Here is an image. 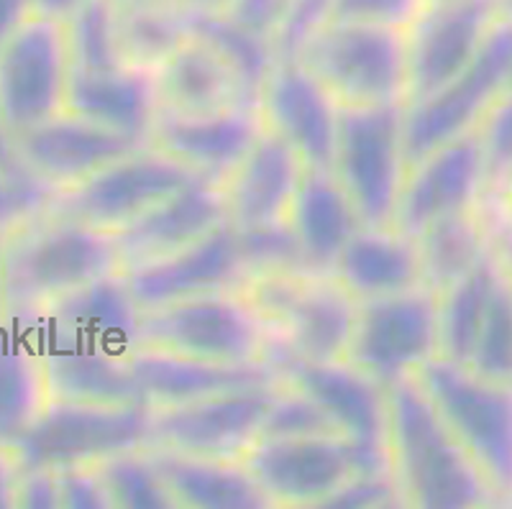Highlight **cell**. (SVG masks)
<instances>
[{
	"label": "cell",
	"instance_id": "1",
	"mask_svg": "<svg viewBox=\"0 0 512 509\" xmlns=\"http://www.w3.org/2000/svg\"><path fill=\"white\" fill-rule=\"evenodd\" d=\"M113 272H123L116 233L41 210L6 236L3 292L8 323L31 330L59 297Z\"/></svg>",
	"mask_w": 512,
	"mask_h": 509
},
{
	"label": "cell",
	"instance_id": "2",
	"mask_svg": "<svg viewBox=\"0 0 512 509\" xmlns=\"http://www.w3.org/2000/svg\"><path fill=\"white\" fill-rule=\"evenodd\" d=\"M387 458L402 507L472 509L497 504L484 476L415 376L387 387Z\"/></svg>",
	"mask_w": 512,
	"mask_h": 509
},
{
	"label": "cell",
	"instance_id": "3",
	"mask_svg": "<svg viewBox=\"0 0 512 509\" xmlns=\"http://www.w3.org/2000/svg\"><path fill=\"white\" fill-rule=\"evenodd\" d=\"M341 108L408 105L405 29L356 18H323L292 54Z\"/></svg>",
	"mask_w": 512,
	"mask_h": 509
},
{
	"label": "cell",
	"instance_id": "4",
	"mask_svg": "<svg viewBox=\"0 0 512 509\" xmlns=\"http://www.w3.org/2000/svg\"><path fill=\"white\" fill-rule=\"evenodd\" d=\"M223 366L269 364L274 330L246 290H223L141 313L134 343Z\"/></svg>",
	"mask_w": 512,
	"mask_h": 509
},
{
	"label": "cell",
	"instance_id": "5",
	"mask_svg": "<svg viewBox=\"0 0 512 509\" xmlns=\"http://www.w3.org/2000/svg\"><path fill=\"white\" fill-rule=\"evenodd\" d=\"M415 379L497 504H512V382L487 379L441 356L425 361Z\"/></svg>",
	"mask_w": 512,
	"mask_h": 509
},
{
	"label": "cell",
	"instance_id": "6",
	"mask_svg": "<svg viewBox=\"0 0 512 509\" xmlns=\"http://www.w3.org/2000/svg\"><path fill=\"white\" fill-rule=\"evenodd\" d=\"M408 167L405 105L338 108L331 172L361 226H392Z\"/></svg>",
	"mask_w": 512,
	"mask_h": 509
},
{
	"label": "cell",
	"instance_id": "7",
	"mask_svg": "<svg viewBox=\"0 0 512 509\" xmlns=\"http://www.w3.org/2000/svg\"><path fill=\"white\" fill-rule=\"evenodd\" d=\"M152 410L144 405H85L49 400L13 448L18 469L62 471L98 466L105 458L149 443Z\"/></svg>",
	"mask_w": 512,
	"mask_h": 509
},
{
	"label": "cell",
	"instance_id": "8",
	"mask_svg": "<svg viewBox=\"0 0 512 509\" xmlns=\"http://www.w3.org/2000/svg\"><path fill=\"white\" fill-rule=\"evenodd\" d=\"M72 75L67 29L34 13L0 41V123L11 139L64 113Z\"/></svg>",
	"mask_w": 512,
	"mask_h": 509
},
{
	"label": "cell",
	"instance_id": "9",
	"mask_svg": "<svg viewBox=\"0 0 512 509\" xmlns=\"http://www.w3.org/2000/svg\"><path fill=\"white\" fill-rule=\"evenodd\" d=\"M438 356V295L425 284L356 302L346 361L392 387Z\"/></svg>",
	"mask_w": 512,
	"mask_h": 509
},
{
	"label": "cell",
	"instance_id": "10",
	"mask_svg": "<svg viewBox=\"0 0 512 509\" xmlns=\"http://www.w3.org/2000/svg\"><path fill=\"white\" fill-rule=\"evenodd\" d=\"M280 382L300 389L326 412L354 448L359 474L390 471L387 458V389L349 361H308L280 348L272 361Z\"/></svg>",
	"mask_w": 512,
	"mask_h": 509
},
{
	"label": "cell",
	"instance_id": "11",
	"mask_svg": "<svg viewBox=\"0 0 512 509\" xmlns=\"http://www.w3.org/2000/svg\"><path fill=\"white\" fill-rule=\"evenodd\" d=\"M192 180L198 177L164 151L146 144L123 154L80 185L57 192L47 210L98 231L121 233Z\"/></svg>",
	"mask_w": 512,
	"mask_h": 509
},
{
	"label": "cell",
	"instance_id": "12",
	"mask_svg": "<svg viewBox=\"0 0 512 509\" xmlns=\"http://www.w3.org/2000/svg\"><path fill=\"white\" fill-rule=\"evenodd\" d=\"M512 85V21L497 16L482 49L461 75L431 98L405 108L408 164L436 146L477 128L482 116Z\"/></svg>",
	"mask_w": 512,
	"mask_h": 509
},
{
	"label": "cell",
	"instance_id": "13",
	"mask_svg": "<svg viewBox=\"0 0 512 509\" xmlns=\"http://www.w3.org/2000/svg\"><path fill=\"white\" fill-rule=\"evenodd\" d=\"M269 507H326L359 474L344 435H259L241 456Z\"/></svg>",
	"mask_w": 512,
	"mask_h": 509
},
{
	"label": "cell",
	"instance_id": "14",
	"mask_svg": "<svg viewBox=\"0 0 512 509\" xmlns=\"http://www.w3.org/2000/svg\"><path fill=\"white\" fill-rule=\"evenodd\" d=\"M277 389L280 379L152 410L146 448L218 461H241L246 448L262 435L264 417Z\"/></svg>",
	"mask_w": 512,
	"mask_h": 509
},
{
	"label": "cell",
	"instance_id": "15",
	"mask_svg": "<svg viewBox=\"0 0 512 509\" xmlns=\"http://www.w3.org/2000/svg\"><path fill=\"white\" fill-rule=\"evenodd\" d=\"M497 16V0L423 3L405 26L408 105L431 98L466 70L482 49Z\"/></svg>",
	"mask_w": 512,
	"mask_h": 509
},
{
	"label": "cell",
	"instance_id": "16",
	"mask_svg": "<svg viewBox=\"0 0 512 509\" xmlns=\"http://www.w3.org/2000/svg\"><path fill=\"white\" fill-rule=\"evenodd\" d=\"M487 192L489 174L482 144L477 131H469L410 164L392 228L415 238L436 220L477 210Z\"/></svg>",
	"mask_w": 512,
	"mask_h": 509
},
{
	"label": "cell",
	"instance_id": "17",
	"mask_svg": "<svg viewBox=\"0 0 512 509\" xmlns=\"http://www.w3.org/2000/svg\"><path fill=\"white\" fill-rule=\"evenodd\" d=\"M128 287L141 310L223 290H246L254 277L241 233L223 223L208 236L162 259L126 269Z\"/></svg>",
	"mask_w": 512,
	"mask_h": 509
},
{
	"label": "cell",
	"instance_id": "18",
	"mask_svg": "<svg viewBox=\"0 0 512 509\" xmlns=\"http://www.w3.org/2000/svg\"><path fill=\"white\" fill-rule=\"evenodd\" d=\"M256 108L264 128L285 139L305 167L331 169L341 105L303 62L274 59L256 95Z\"/></svg>",
	"mask_w": 512,
	"mask_h": 509
},
{
	"label": "cell",
	"instance_id": "19",
	"mask_svg": "<svg viewBox=\"0 0 512 509\" xmlns=\"http://www.w3.org/2000/svg\"><path fill=\"white\" fill-rule=\"evenodd\" d=\"M262 131L264 123L256 103L195 116L159 110L149 144L182 164L198 180L223 185Z\"/></svg>",
	"mask_w": 512,
	"mask_h": 509
},
{
	"label": "cell",
	"instance_id": "20",
	"mask_svg": "<svg viewBox=\"0 0 512 509\" xmlns=\"http://www.w3.org/2000/svg\"><path fill=\"white\" fill-rule=\"evenodd\" d=\"M13 141L26 172L54 195L80 185L128 151L146 146L72 116L67 110Z\"/></svg>",
	"mask_w": 512,
	"mask_h": 509
},
{
	"label": "cell",
	"instance_id": "21",
	"mask_svg": "<svg viewBox=\"0 0 512 509\" xmlns=\"http://www.w3.org/2000/svg\"><path fill=\"white\" fill-rule=\"evenodd\" d=\"M305 162L295 149L264 128L239 167L223 182L226 220L239 233L272 231L287 226Z\"/></svg>",
	"mask_w": 512,
	"mask_h": 509
},
{
	"label": "cell",
	"instance_id": "22",
	"mask_svg": "<svg viewBox=\"0 0 512 509\" xmlns=\"http://www.w3.org/2000/svg\"><path fill=\"white\" fill-rule=\"evenodd\" d=\"M226 220L223 190L216 182L192 180L175 195L116 233L123 272L185 249L221 228Z\"/></svg>",
	"mask_w": 512,
	"mask_h": 509
},
{
	"label": "cell",
	"instance_id": "23",
	"mask_svg": "<svg viewBox=\"0 0 512 509\" xmlns=\"http://www.w3.org/2000/svg\"><path fill=\"white\" fill-rule=\"evenodd\" d=\"M141 313L144 310L128 287L126 274L113 272L59 297L41 313L31 330L39 338L131 348Z\"/></svg>",
	"mask_w": 512,
	"mask_h": 509
},
{
	"label": "cell",
	"instance_id": "24",
	"mask_svg": "<svg viewBox=\"0 0 512 509\" xmlns=\"http://www.w3.org/2000/svg\"><path fill=\"white\" fill-rule=\"evenodd\" d=\"M126 356L136 384H139L141 402L149 410L185 405V402L213 397V394L228 392V389L280 379L272 364L223 366L141 346H131Z\"/></svg>",
	"mask_w": 512,
	"mask_h": 509
},
{
	"label": "cell",
	"instance_id": "25",
	"mask_svg": "<svg viewBox=\"0 0 512 509\" xmlns=\"http://www.w3.org/2000/svg\"><path fill=\"white\" fill-rule=\"evenodd\" d=\"M64 110L113 134L149 144L159 116L154 70L131 64L108 72L72 70Z\"/></svg>",
	"mask_w": 512,
	"mask_h": 509
},
{
	"label": "cell",
	"instance_id": "26",
	"mask_svg": "<svg viewBox=\"0 0 512 509\" xmlns=\"http://www.w3.org/2000/svg\"><path fill=\"white\" fill-rule=\"evenodd\" d=\"M39 341L44 348L52 400L85 405H144L128 364V348L64 338Z\"/></svg>",
	"mask_w": 512,
	"mask_h": 509
},
{
	"label": "cell",
	"instance_id": "27",
	"mask_svg": "<svg viewBox=\"0 0 512 509\" xmlns=\"http://www.w3.org/2000/svg\"><path fill=\"white\" fill-rule=\"evenodd\" d=\"M287 228L305 272L331 274L341 249L361 228V220L331 169L305 167Z\"/></svg>",
	"mask_w": 512,
	"mask_h": 509
},
{
	"label": "cell",
	"instance_id": "28",
	"mask_svg": "<svg viewBox=\"0 0 512 509\" xmlns=\"http://www.w3.org/2000/svg\"><path fill=\"white\" fill-rule=\"evenodd\" d=\"M154 80L162 113L195 116L256 103L231 64L192 34L154 70Z\"/></svg>",
	"mask_w": 512,
	"mask_h": 509
},
{
	"label": "cell",
	"instance_id": "29",
	"mask_svg": "<svg viewBox=\"0 0 512 509\" xmlns=\"http://www.w3.org/2000/svg\"><path fill=\"white\" fill-rule=\"evenodd\" d=\"M331 277L356 302L413 290L423 284L418 243L392 226H361L338 254Z\"/></svg>",
	"mask_w": 512,
	"mask_h": 509
},
{
	"label": "cell",
	"instance_id": "30",
	"mask_svg": "<svg viewBox=\"0 0 512 509\" xmlns=\"http://www.w3.org/2000/svg\"><path fill=\"white\" fill-rule=\"evenodd\" d=\"M47 364L39 336L6 323L0 328V448L11 451L49 405Z\"/></svg>",
	"mask_w": 512,
	"mask_h": 509
},
{
	"label": "cell",
	"instance_id": "31",
	"mask_svg": "<svg viewBox=\"0 0 512 509\" xmlns=\"http://www.w3.org/2000/svg\"><path fill=\"white\" fill-rule=\"evenodd\" d=\"M169 497L180 509H267L241 461L187 456L149 448Z\"/></svg>",
	"mask_w": 512,
	"mask_h": 509
},
{
	"label": "cell",
	"instance_id": "32",
	"mask_svg": "<svg viewBox=\"0 0 512 509\" xmlns=\"http://www.w3.org/2000/svg\"><path fill=\"white\" fill-rule=\"evenodd\" d=\"M423 267V284L438 295L448 284L472 272L492 249L484 208L448 215L415 236Z\"/></svg>",
	"mask_w": 512,
	"mask_h": 509
},
{
	"label": "cell",
	"instance_id": "33",
	"mask_svg": "<svg viewBox=\"0 0 512 509\" xmlns=\"http://www.w3.org/2000/svg\"><path fill=\"white\" fill-rule=\"evenodd\" d=\"M502 261L489 249L472 272L438 292V356L466 366L474 338L487 313L492 292L502 277Z\"/></svg>",
	"mask_w": 512,
	"mask_h": 509
},
{
	"label": "cell",
	"instance_id": "34",
	"mask_svg": "<svg viewBox=\"0 0 512 509\" xmlns=\"http://www.w3.org/2000/svg\"><path fill=\"white\" fill-rule=\"evenodd\" d=\"M118 39L123 64L157 70L159 64L190 39V13L172 0H141L118 8Z\"/></svg>",
	"mask_w": 512,
	"mask_h": 509
},
{
	"label": "cell",
	"instance_id": "35",
	"mask_svg": "<svg viewBox=\"0 0 512 509\" xmlns=\"http://www.w3.org/2000/svg\"><path fill=\"white\" fill-rule=\"evenodd\" d=\"M190 34L216 49L244 80L246 90L256 100L269 67L277 59L272 41L244 29L226 13H190Z\"/></svg>",
	"mask_w": 512,
	"mask_h": 509
},
{
	"label": "cell",
	"instance_id": "36",
	"mask_svg": "<svg viewBox=\"0 0 512 509\" xmlns=\"http://www.w3.org/2000/svg\"><path fill=\"white\" fill-rule=\"evenodd\" d=\"M72 70L108 72L123 67L121 39H118V6L111 0H90L77 8L67 21Z\"/></svg>",
	"mask_w": 512,
	"mask_h": 509
},
{
	"label": "cell",
	"instance_id": "37",
	"mask_svg": "<svg viewBox=\"0 0 512 509\" xmlns=\"http://www.w3.org/2000/svg\"><path fill=\"white\" fill-rule=\"evenodd\" d=\"M111 509H175L149 448H134L98 463Z\"/></svg>",
	"mask_w": 512,
	"mask_h": 509
},
{
	"label": "cell",
	"instance_id": "38",
	"mask_svg": "<svg viewBox=\"0 0 512 509\" xmlns=\"http://www.w3.org/2000/svg\"><path fill=\"white\" fill-rule=\"evenodd\" d=\"M466 366L487 379L512 382V274L507 269L492 292Z\"/></svg>",
	"mask_w": 512,
	"mask_h": 509
},
{
	"label": "cell",
	"instance_id": "39",
	"mask_svg": "<svg viewBox=\"0 0 512 509\" xmlns=\"http://www.w3.org/2000/svg\"><path fill=\"white\" fill-rule=\"evenodd\" d=\"M338 433L308 394L290 384L280 382V389L274 394L272 405H269L267 417H264L262 435H323Z\"/></svg>",
	"mask_w": 512,
	"mask_h": 509
},
{
	"label": "cell",
	"instance_id": "40",
	"mask_svg": "<svg viewBox=\"0 0 512 509\" xmlns=\"http://www.w3.org/2000/svg\"><path fill=\"white\" fill-rule=\"evenodd\" d=\"M474 131L487 162L489 187H495L505 174L512 172V85L489 105Z\"/></svg>",
	"mask_w": 512,
	"mask_h": 509
},
{
	"label": "cell",
	"instance_id": "41",
	"mask_svg": "<svg viewBox=\"0 0 512 509\" xmlns=\"http://www.w3.org/2000/svg\"><path fill=\"white\" fill-rule=\"evenodd\" d=\"M52 197L54 192H49L47 187L0 172V236H8L21 223L47 210Z\"/></svg>",
	"mask_w": 512,
	"mask_h": 509
},
{
	"label": "cell",
	"instance_id": "42",
	"mask_svg": "<svg viewBox=\"0 0 512 509\" xmlns=\"http://www.w3.org/2000/svg\"><path fill=\"white\" fill-rule=\"evenodd\" d=\"M402 499L390 471L384 474H356L326 507L333 509H372V507H400Z\"/></svg>",
	"mask_w": 512,
	"mask_h": 509
},
{
	"label": "cell",
	"instance_id": "43",
	"mask_svg": "<svg viewBox=\"0 0 512 509\" xmlns=\"http://www.w3.org/2000/svg\"><path fill=\"white\" fill-rule=\"evenodd\" d=\"M418 8L420 0H331L328 18H356L405 29Z\"/></svg>",
	"mask_w": 512,
	"mask_h": 509
},
{
	"label": "cell",
	"instance_id": "44",
	"mask_svg": "<svg viewBox=\"0 0 512 509\" xmlns=\"http://www.w3.org/2000/svg\"><path fill=\"white\" fill-rule=\"evenodd\" d=\"M62 509H111L98 466H72L57 471Z\"/></svg>",
	"mask_w": 512,
	"mask_h": 509
},
{
	"label": "cell",
	"instance_id": "45",
	"mask_svg": "<svg viewBox=\"0 0 512 509\" xmlns=\"http://www.w3.org/2000/svg\"><path fill=\"white\" fill-rule=\"evenodd\" d=\"M292 3L295 0H233L226 16H231L236 24L254 31L262 39L272 41L274 47V39L280 36L287 16H290Z\"/></svg>",
	"mask_w": 512,
	"mask_h": 509
},
{
	"label": "cell",
	"instance_id": "46",
	"mask_svg": "<svg viewBox=\"0 0 512 509\" xmlns=\"http://www.w3.org/2000/svg\"><path fill=\"white\" fill-rule=\"evenodd\" d=\"M13 507L26 509H62L57 471L18 469Z\"/></svg>",
	"mask_w": 512,
	"mask_h": 509
},
{
	"label": "cell",
	"instance_id": "47",
	"mask_svg": "<svg viewBox=\"0 0 512 509\" xmlns=\"http://www.w3.org/2000/svg\"><path fill=\"white\" fill-rule=\"evenodd\" d=\"M482 208L492 223L512 231V172L505 174L495 187H489Z\"/></svg>",
	"mask_w": 512,
	"mask_h": 509
},
{
	"label": "cell",
	"instance_id": "48",
	"mask_svg": "<svg viewBox=\"0 0 512 509\" xmlns=\"http://www.w3.org/2000/svg\"><path fill=\"white\" fill-rule=\"evenodd\" d=\"M36 13V0H0V41Z\"/></svg>",
	"mask_w": 512,
	"mask_h": 509
},
{
	"label": "cell",
	"instance_id": "49",
	"mask_svg": "<svg viewBox=\"0 0 512 509\" xmlns=\"http://www.w3.org/2000/svg\"><path fill=\"white\" fill-rule=\"evenodd\" d=\"M0 172L11 174V177H16V180L36 182L34 177H31V174L24 169L21 159H18L16 141H13L11 134H8L6 128H3V123H0ZM36 185H39V182H36Z\"/></svg>",
	"mask_w": 512,
	"mask_h": 509
},
{
	"label": "cell",
	"instance_id": "50",
	"mask_svg": "<svg viewBox=\"0 0 512 509\" xmlns=\"http://www.w3.org/2000/svg\"><path fill=\"white\" fill-rule=\"evenodd\" d=\"M16 479L18 463L11 451L0 448V509H11L13 497H16Z\"/></svg>",
	"mask_w": 512,
	"mask_h": 509
},
{
	"label": "cell",
	"instance_id": "51",
	"mask_svg": "<svg viewBox=\"0 0 512 509\" xmlns=\"http://www.w3.org/2000/svg\"><path fill=\"white\" fill-rule=\"evenodd\" d=\"M90 0H36V13L49 18H59V21H67L77 8H82Z\"/></svg>",
	"mask_w": 512,
	"mask_h": 509
},
{
	"label": "cell",
	"instance_id": "52",
	"mask_svg": "<svg viewBox=\"0 0 512 509\" xmlns=\"http://www.w3.org/2000/svg\"><path fill=\"white\" fill-rule=\"evenodd\" d=\"M489 233H492V249H495V254L500 256V261L505 264L507 272L512 274V231H507V228L497 226V223L489 220Z\"/></svg>",
	"mask_w": 512,
	"mask_h": 509
},
{
	"label": "cell",
	"instance_id": "53",
	"mask_svg": "<svg viewBox=\"0 0 512 509\" xmlns=\"http://www.w3.org/2000/svg\"><path fill=\"white\" fill-rule=\"evenodd\" d=\"M187 13H226L233 0H172Z\"/></svg>",
	"mask_w": 512,
	"mask_h": 509
},
{
	"label": "cell",
	"instance_id": "54",
	"mask_svg": "<svg viewBox=\"0 0 512 509\" xmlns=\"http://www.w3.org/2000/svg\"><path fill=\"white\" fill-rule=\"evenodd\" d=\"M3 254H6V236H0V328L8 323V318H6V292H3Z\"/></svg>",
	"mask_w": 512,
	"mask_h": 509
},
{
	"label": "cell",
	"instance_id": "55",
	"mask_svg": "<svg viewBox=\"0 0 512 509\" xmlns=\"http://www.w3.org/2000/svg\"><path fill=\"white\" fill-rule=\"evenodd\" d=\"M497 13L507 21H512V0H497Z\"/></svg>",
	"mask_w": 512,
	"mask_h": 509
},
{
	"label": "cell",
	"instance_id": "56",
	"mask_svg": "<svg viewBox=\"0 0 512 509\" xmlns=\"http://www.w3.org/2000/svg\"><path fill=\"white\" fill-rule=\"evenodd\" d=\"M113 6L123 8V6H134V3H141V0H111Z\"/></svg>",
	"mask_w": 512,
	"mask_h": 509
},
{
	"label": "cell",
	"instance_id": "57",
	"mask_svg": "<svg viewBox=\"0 0 512 509\" xmlns=\"http://www.w3.org/2000/svg\"><path fill=\"white\" fill-rule=\"evenodd\" d=\"M423 3H438V0H420V6H423Z\"/></svg>",
	"mask_w": 512,
	"mask_h": 509
}]
</instances>
